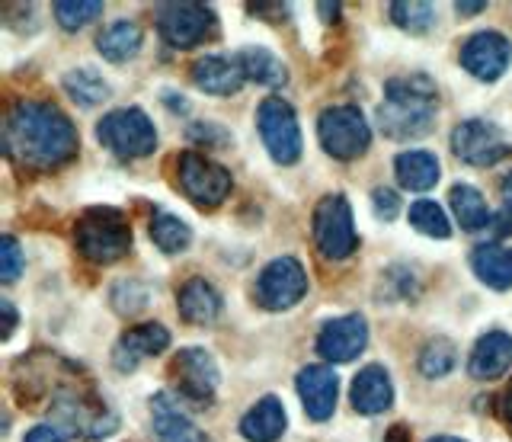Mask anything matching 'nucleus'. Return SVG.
<instances>
[{"instance_id": "1", "label": "nucleus", "mask_w": 512, "mask_h": 442, "mask_svg": "<svg viewBox=\"0 0 512 442\" xmlns=\"http://www.w3.org/2000/svg\"><path fill=\"white\" fill-rule=\"evenodd\" d=\"M7 157L29 170H58L77 157V129L58 106L23 100L10 109L4 132Z\"/></svg>"}, {"instance_id": "2", "label": "nucleus", "mask_w": 512, "mask_h": 442, "mask_svg": "<svg viewBox=\"0 0 512 442\" xmlns=\"http://www.w3.org/2000/svg\"><path fill=\"white\" fill-rule=\"evenodd\" d=\"M436 113H439V93L426 74H400L384 84L378 125L388 138L400 141L429 132L432 122H436Z\"/></svg>"}, {"instance_id": "3", "label": "nucleus", "mask_w": 512, "mask_h": 442, "mask_svg": "<svg viewBox=\"0 0 512 442\" xmlns=\"http://www.w3.org/2000/svg\"><path fill=\"white\" fill-rule=\"evenodd\" d=\"M74 244L90 263L122 260L132 247V225L116 209H87L74 225Z\"/></svg>"}, {"instance_id": "4", "label": "nucleus", "mask_w": 512, "mask_h": 442, "mask_svg": "<svg viewBox=\"0 0 512 442\" xmlns=\"http://www.w3.org/2000/svg\"><path fill=\"white\" fill-rule=\"evenodd\" d=\"M96 135H100V145L109 148L122 161H132V157H148L157 148V129L148 119V113H141L138 106L132 109H116V113H106L96 125Z\"/></svg>"}, {"instance_id": "5", "label": "nucleus", "mask_w": 512, "mask_h": 442, "mask_svg": "<svg viewBox=\"0 0 512 442\" xmlns=\"http://www.w3.org/2000/svg\"><path fill=\"white\" fill-rule=\"evenodd\" d=\"M317 138L336 161H356L359 154L368 151L372 129L356 106H330L317 119Z\"/></svg>"}, {"instance_id": "6", "label": "nucleus", "mask_w": 512, "mask_h": 442, "mask_svg": "<svg viewBox=\"0 0 512 442\" xmlns=\"http://www.w3.org/2000/svg\"><path fill=\"white\" fill-rule=\"evenodd\" d=\"M256 129L276 164L292 167L301 157V125L292 103H285L282 97H266L256 109Z\"/></svg>"}, {"instance_id": "7", "label": "nucleus", "mask_w": 512, "mask_h": 442, "mask_svg": "<svg viewBox=\"0 0 512 442\" xmlns=\"http://www.w3.org/2000/svg\"><path fill=\"white\" fill-rule=\"evenodd\" d=\"M314 244L327 260H346L359 247L356 221H352V205L346 196L330 193L317 202L314 209Z\"/></svg>"}, {"instance_id": "8", "label": "nucleus", "mask_w": 512, "mask_h": 442, "mask_svg": "<svg viewBox=\"0 0 512 442\" xmlns=\"http://www.w3.org/2000/svg\"><path fill=\"white\" fill-rule=\"evenodd\" d=\"M154 23L173 49H196L199 42L218 36V17L208 4H160Z\"/></svg>"}, {"instance_id": "9", "label": "nucleus", "mask_w": 512, "mask_h": 442, "mask_svg": "<svg viewBox=\"0 0 512 442\" xmlns=\"http://www.w3.org/2000/svg\"><path fill=\"white\" fill-rule=\"evenodd\" d=\"M176 180H180L183 193L196 205H202V209H215V205H221L231 196V186H234L228 170L196 151H183L176 157Z\"/></svg>"}, {"instance_id": "10", "label": "nucleus", "mask_w": 512, "mask_h": 442, "mask_svg": "<svg viewBox=\"0 0 512 442\" xmlns=\"http://www.w3.org/2000/svg\"><path fill=\"white\" fill-rule=\"evenodd\" d=\"M253 295H256V302H260V308L285 311L308 295V273H304V266L295 257H279L260 273Z\"/></svg>"}, {"instance_id": "11", "label": "nucleus", "mask_w": 512, "mask_h": 442, "mask_svg": "<svg viewBox=\"0 0 512 442\" xmlns=\"http://www.w3.org/2000/svg\"><path fill=\"white\" fill-rule=\"evenodd\" d=\"M170 382L176 394L192 404H212L218 391V366L205 350H180L170 362Z\"/></svg>"}, {"instance_id": "12", "label": "nucleus", "mask_w": 512, "mask_h": 442, "mask_svg": "<svg viewBox=\"0 0 512 442\" xmlns=\"http://www.w3.org/2000/svg\"><path fill=\"white\" fill-rule=\"evenodd\" d=\"M452 151L471 167H490L496 161L509 157V141L500 132V125L487 119H468L452 132Z\"/></svg>"}, {"instance_id": "13", "label": "nucleus", "mask_w": 512, "mask_h": 442, "mask_svg": "<svg viewBox=\"0 0 512 442\" xmlns=\"http://www.w3.org/2000/svg\"><path fill=\"white\" fill-rule=\"evenodd\" d=\"M512 61V45L503 33L487 29V33H474L461 49V68L471 71L477 81H500Z\"/></svg>"}, {"instance_id": "14", "label": "nucleus", "mask_w": 512, "mask_h": 442, "mask_svg": "<svg viewBox=\"0 0 512 442\" xmlns=\"http://www.w3.org/2000/svg\"><path fill=\"white\" fill-rule=\"evenodd\" d=\"M368 343V324L362 314H346L333 318L320 327L317 334V353L327 362H352Z\"/></svg>"}, {"instance_id": "15", "label": "nucleus", "mask_w": 512, "mask_h": 442, "mask_svg": "<svg viewBox=\"0 0 512 442\" xmlns=\"http://www.w3.org/2000/svg\"><path fill=\"white\" fill-rule=\"evenodd\" d=\"M298 394L301 404L308 410V417L314 423H324L333 417L336 410V398H340V378L330 366H308L298 372Z\"/></svg>"}, {"instance_id": "16", "label": "nucleus", "mask_w": 512, "mask_h": 442, "mask_svg": "<svg viewBox=\"0 0 512 442\" xmlns=\"http://www.w3.org/2000/svg\"><path fill=\"white\" fill-rule=\"evenodd\" d=\"M170 346V330L164 324H135L128 327L125 334L119 337L116 343V353H112V359H116L119 372H132L141 359L148 356H160Z\"/></svg>"}, {"instance_id": "17", "label": "nucleus", "mask_w": 512, "mask_h": 442, "mask_svg": "<svg viewBox=\"0 0 512 442\" xmlns=\"http://www.w3.org/2000/svg\"><path fill=\"white\" fill-rule=\"evenodd\" d=\"M247 74L240 68L237 58H224V55H205L192 65V84L202 93H212V97H231L240 87H244Z\"/></svg>"}, {"instance_id": "18", "label": "nucleus", "mask_w": 512, "mask_h": 442, "mask_svg": "<svg viewBox=\"0 0 512 442\" xmlns=\"http://www.w3.org/2000/svg\"><path fill=\"white\" fill-rule=\"evenodd\" d=\"M512 369V337L503 334V330H490L484 334L471 350L468 359V372L477 382H493Z\"/></svg>"}, {"instance_id": "19", "label": "nucleus", "mask_w": 512, "mask_h": 442, "mask_svg": "<svg viewBox=\"0 0 512 442\" xmlns=\"http://www.w3.org/2000/svg\"><path fill=\"white\" fill-rule=\"evenodd\" d=\"M151 417H154V433L160 442H212L183 414L173 394H157V398H151Z\"/></svg>"}, {"instance_id": "20", "label": "nucleus", "mask_w": 512, "mask_h": 442, "mask_svg": "<svg viewBox=\"0 0 512 442\" xmlns=\"http://www.w3.org/2000/svg\"><path fill=\"white\" fill-rule=\"evenodd\" d=\"M394 401V385L388 369L381 366H365L356 378H352V407L359 414L372 417V414H384Z\"/></svg>"}, {"instance_id": "21", "label": "nucleus", "mask_w": 512, "mask_h": 442, "mask_svg": "<svg viewBox=\"0 0 512 442\" xmlns=\"http://www.w3.org/2000/svg\"><path fill=\"white\" fill-rule=\"evenodd\" d=\"M176 305L189 324H215L221 314V295L208 279H186L176 292Z\"/></svg>"}, {"instance_id": "22", "label": "nucleus", "mask_w": 512, "mask_h": 442, "mask_svg": "<svg viewBox=\"0 0 512 442\" xmlns=\"http://www.w3.org/2000/svg\"><path fill=\"white\" fill-rule=\"evenodd\" d=\"M285 407L279 398H272V394H266L263 401H256L244 420H240V433H244V439L250 442H276L282 433H285Z\"/></svg>"}, {"instance_id": "23", "label": "nucleus", "mask_w": 512, "mask_h": 442, "mask_svg": "<svg viewBox=\"0 0 512 442\" xmlns=\"http://www.w3.org/2000/svg\"><path fill=\"white\" fill-rule=\"evenodd\" d=\"M471 270L484 286H490L496 292L512 289V247L480 244L471 254Z\"/></svg>"}, {"instance_id": "24", "label": "nucleus", "mask_w": 512, "mask_h": 442, "mask_svg": "<svg viewBox=\"0 0 512 442\" xmlns=\"http://www.w3.org/2000/svg\"><path fill=\"white\" fill-rule=\"evenodd\" d=\"M394 177L397 183L410 189V193H426L439 183L442 170H439V157L429 151H404L397 154L394 161Z\"/></svg>"}, {"instance_id": "25", "label": "nucleus", "mask_w": 512, "mask_h": 442, "mask_svg": "<svg viewBox=\"0 0 512 442\" xmlns=\"http://www.w3.org/2000/svg\"><path fill=\"white\" fill-rule=\"evenodd\" d=\"M96 49H100V55L106 61H112V65H122V61L138 55V49H141V29L132 20L112 23V26L103 29L100 36H96Z\"/></svg>"}, {"instance_id": "26", "label": "nucleus", "mask_w": 512, "mask_h": 442, "mask_svg": "<svg viewBox=\"0 0 512 442\" xmlns=\"http://www.w3.org/2000/svg\"><path fill=\"white\" fill-rule=\"evenodd\" d=\"M237 61H240V68H244L247 81H256L263 87H282L288 81L285 65L269 49H263V45H247V49H240Z\"/></svg>"}, {"instance_id": "27", "label": "nucleus", "mask_w": 512, "mask_h": 442, "mask_svg": "<svg viewBox=\"0 0 512 442\" xmlns=\"http://www.w3.org/2000/svg\"><path fill=\"white\" fill-rule=\"evenodd\" d=\"M452 212L458 218V225L464 231H480V228H487L493 215H490V205L487 199L480 196V189L468 186V183H455L452 186Z\"/></svg>"}, {"instance_id": "28", "label": "nucleus", "mask_w": 512, "mask_h": 442, "mask_svg": "<svg viewBox=\"0 0 512 442\" xmlns=\"http://www.w3.org/2000/svg\"><path fill=\"white\" fill-rule=\"evenodd\" d=\"M64 90L80 106H100L103 100H109V84L93 68H74L64 74Z\"/></svg>"}, {"instance_id": "29", "label": "nucleus", "mask_w": 512, "mask_h": 442, "mask_svg": "<svg viewBox=\"0 0 512 442\" xmlns=\"http://www.w3.org/2000/svg\"><path fill=\"white\" fill-rule=\"evenodd\" d=\"M151 241L164 250V254H183L192 241V231L186 221H180L170 212H154L151 218Z\"/></svg>"}, {"instance_id": "30", "label": "nucleus", "mask_w": 512, "mask_h": 442, "mask_svg": "<svg viewBox=\"0 0 512 442\" xmlns=\"http://www.w3.org/2000/svg\"><path fill=\"white\" fill-rule=\"evenodd\" d=\"M410 225L426 234V238H439L445 241L448 234H452V225H448V215L439 209V202H429V199H420V202H413L410 205Z\"/></svg>"}, {"instance_id": "31", "label": "nucleus", "mask_w": 512, "mask_h": 442, "mask_svg": "<svg viewBox=\"0 0 512 442\" xmlns=\"http://www.w3.org/2000/svg\"><path fill=\"white\" fill-rule=\"evenodd\" d=\"M391 20L407 33H429V26L436 23V7L423 4V0H413V4L397 0V4H391Z\"/></svg>"}, {"instance_id": "32", "label": "nucleus", "mask_w": 512, "mask_h": 442, "mask_svg": "<svg viewBox=\"0 0 512 442\" xmlns=\"http://www.w3.org/2000/svg\"><path fill=\"white\" fill-rule=\"evenodd\" d=\"M52 10H55V20L61 23V29L74 33V29L87 26V23H93L96 17H100L103 4H100V0H58Z\"/></svg>"}, {"instance_id": "33", "label": "nucleus", "mask_w": 512, "mask_h": 442, "mask_svg": "<svg viewBox=\"0 0 512 442\" xmlns=\"http://www.w3.org/2000/svg\"><path fill=\"white\" fill-rule=\"evenodd\" d=\"M455 343H448V340H429L423 346V353H420V372L426 378H445L448 372L455 369Z\"/></svg>"}, {"instance_id": "34", "label": "nucleus", "mask_w": 512, "mask_h": 442, "mask_svg": "<svg viewBox=\"0 0 512 442\" xmlns=\"http://www.w3.org/2000/svg\"><path fill=\"white\" fill-rule=\"evenodd\" d=\"M23 273V250L16 244V238H0V279L13 282L16 276Z\"/></svg>"}, {"instance_id": "35", "label": "nucleus", "mask_w": 512, "mask_h": 442, "mask_svg": "<svg viewBox=\"0 0 512 442\" xmlns=\"http://www.w3.org/2000/svg\"><path fill=\"white\" fill-rule=\"evenodd\" d=\"M372 205H375V212H378L384 221H391V218L400 212V199H397L394 189H388V186H378V189H375V193H372Z\"/></svg>"}, {"instance_id": "36", "label": "nucleus", "mask_w": 512, "mask_h": 442, "mask_svg": "<svg viewBox=\"0 0 512 442\" xmlns=\"http://www.w3.org/2000/svg\"><path fill=\"white\" fill-rule=\"evenodd\" d=\"M500 196H503V209H500V218H496V225H500V231H512V170L503 177Z\"/></svg>"}, {"instance_id": "37", "label": "nucleus", "mask_w": 512, "mask_h": 442, "mask_svg": "<svg viewBox=\"0 0 512 442\" xmlns=\"http://www.w3.org/2000/svg\"><path fill=\"white\" fill-rule=\"evenodd\" d=\"M23 442H64V436L52 426H36V430H29Z\"/></svg>"}, {"instance_id": "38", "label": "nucleus", "mask_w": 512, "mask_h": 442, "mask_svg": "<svg viewBox=\"0 0 512 442\" xmlns=\"http://www.w3.org/2000/svg\"><path fill=\"white\" fill-rule=\"evenodd\" d=\"M0 311H4V340H10V334H13V327H16V311H13V305L7 302H0Z\"/></svg>"}, {"instance_id": "39", "label": "nucleus", "mask_w": 512, "mask_h": 442, "mask_svg": "<svg viewBox=\"0 0 512 442\" xmlns=\"http://www.w3.org/2000/svg\"><path fill=\"white\" fill-rule=\"evenodd\" d=\"M388 442H410V430L407 426H394V430L388 433Z\"/></svg>"}, {"instance_id": "40", "label": "nucleus", "mask_w": 512, "mask_h": 442, "mask_svg": "<svg viewBox=\"0 0 512 442\" xmlns=\"http://www.w3.org/2000/svg\"><path fill=\"white\" fill-rule=\"evenodd\" d=\"M455 10H458V13H468V17H471V13L487 10V4H484V0H477V4H455Z\"/></svg>"}, {"instance_id": "41", "label": "nucleus", "mask_w": 512, "mask_h": 442, "mask_svg": "<svg viewBox=\"0 0 512 442\" xmlns=\"http://www.w3.org/2000/svg\"><path fill=\"white\" fill-rule=\"evenodd\" d=\"M503 410H506V420L512 423V385H509L506 394H503Z\"/></svg>"}, {"instance_id": "42", "label": "nucleus", "mask_w": 512, "mask_h": 442, "mask_svg": "<svg viewBox=\"0 0 512 442\" xmlns=\"http://www.w3.org/2000/svg\"><path fill=\"white\" fill-rule=\"evenodd\" d=\"M429 442H464V439H458V436H432Z\"/></svg>"}]
</instances>
